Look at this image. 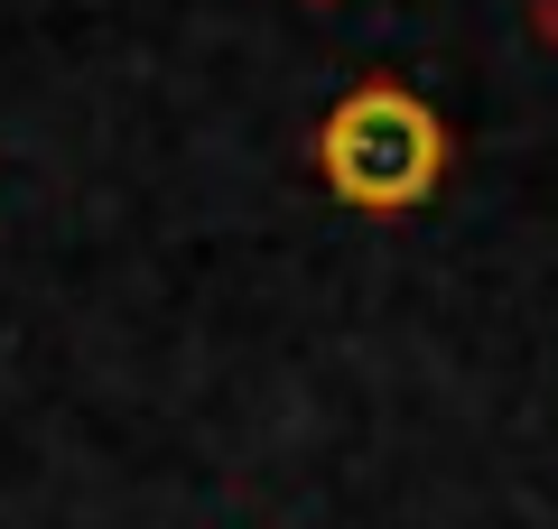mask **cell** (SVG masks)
Returning a JSON list of instances; mask_svg holds the SVG:
<instances>
[{
	"mask_svg": "<svg viewBox=\"0 0 558 529\" xmlns=\"http://www.w3.org/2000/svg\"><path fill=\"white\" fill-rule=\"evenodd\" d=\"M317 168L344 205L363 214H391V205H418L428 186L447 176V131L438 112L400 84H354V94L326 112L317 131Z\"/></svg>",
	"mask_w": 558,
	"mask_h": 529,
	"instance_id": "6da1fadb",
	"label": "cell"
},
{
	"mask_svg": "<svg viewBox=\"0 0 558 529\" xmlns=\"http://www.w3.org/2000/svg\"><path fill=\"white\" fill-rule=\"evenodd\" d=\"M549 28H558V0H549Z\"/></svg>",
	"mask_w": 558,
	"mask_h": 529,
	"instance_id": "7a4b0ae2",
	"label": "cell"
}]
</instances>
